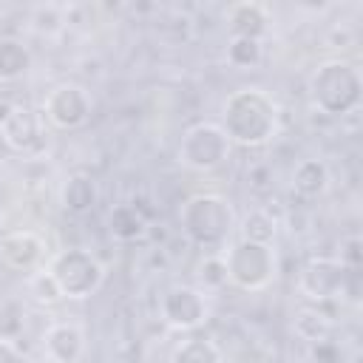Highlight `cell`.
<instances>
[{
    "instance_id": "19",
    "label": "cell",
    "mask_w": 363,
    "mask_h": 363,
    "mask_svg": "<svg viewBox=\"0 0 363 363\" xmlns=\"http://www.w3.org/2000/svg\"><path fill=\"white\" fill-rule=\"evenodd\" d=\"M241 238L255 241V244H269L275 238V218L267 210H252L247 213V218L241 221Z\"/></svg>"
},
{
    "instance_id": "13",
    "label": "cell",
    "mask_w": 363,
    "mask_h": 363,
    "mask_svg": "<svg viewBox=\"0 0 363 363\" xmlns=\"http://www.w3.org/2000/svg\"><path fill=\"white\" fill-rule=\"evenodd\" d=\"M99 199V190H96V182L88 176V173H74L65 179L62 190H60V204L65 213L71 216H85L94 210Z\"/></svg>"
},
{
    "instance_id": "1",
    "label": "cell",
    "mask_w": 363,
    "mask_h": 363,
    "mask_svg": "<svg viewBox=\"0 0 363 363\" xmlns=\"http://www.w3.org/2000/svg\"><path fill=\"white\" fill-rule=\"evenodd\" d=\"M278 128V105L261 88H238L224 102L221 130L227 133L230 145L258 147L275 136Z\"/></svg>"
},
{
    "instance_id": "24",
    "label": "cell",
    "mask_w": 363,
    "mask_h": 363,
    "mask_svg": "<svg viewBox=\"0 0 363 363\" xmlns=\"http://www.w3.org/2000/svg\"><path fill=\"white\" fill-rule=\"evenodd\" d=\"M0 363H26V360H23V354L17 352V346L11 340L0 337Z\"/></svg>"
},
{
    "instance_id": "9",
    "label": "cell",
    "mask_w": 363,
    "mask_h": 363,
    "mask_svg": "<svg viewBox=\"0 0 363 363\" xmlns=\"http://www.w3.org/2000/svg\"><path fill=\"white\" fill-rule=\"evenodd\" d=\"M0 264L11 272H37L45 267V241L31 230H11L0 235Z\"/></svg>"
},
{
    "instance_id": "12",
    "label": "cell",
    "mask_w": 363,
    "mask_h": 363,
    "mask_svg": "<svg viewBox=\"0 0 363 363\" xmlns=\"http://www.w3.org/2000/svg\"><path fill=\"white\" fill-rule=\"evenodd\" d=\"M43 113L37 111H28V108H17L11 111V116L3 119V128H6V136L11 142L14 150H31L34 145H43L45 133H43Z\"/></svg>"
},
{
    "instance_id": "15",
    "label": "cell",
    "mask_w": 363,
    "mask_h": 363,
    "mask_svg": "<svg viewBox=\"0 0 363 363\" xmlns=\"http://www.w3.org/2000/svg\"><path fill=\"white\" fill-rule=\"evenodd\" d=\"M227 23L233 37H252L261 40V34L267 31V14L258 3H235L227 9Z\"/></svg>"
},
{
    "instance_id": "20",
    "label": "cell",
    "mask_w": 363,
    "mask_h": 363,
    "mask_svg": "<svg viewBox=\"0 0 363 363\" xmlns=\"http://www.w3.org/2000/svg\"><path fill=\"white\" fill-rule=\"evenodd\" d=\"M227 62L233 68H255L261 62V40L233 37L227 45Z\"/></svg>"
},
{
    "instance_id": "11",
    "label": "cell",
    "mask_w": 363,
    "mask_h": 363,
    "mask_svg": "<svg viewBox=\"0 0 363 363\" xmlns=\"http://www.w3.org/2000/svg\"><path fill=\"white\" fill-rule=\"evenodd\" d=\"M43 352L51 363H77L85 354V332L79 323H51L43 337Z\"/></svg>"
},
{
    "instance_id": "8",
    "label": "cell",
    "mask_w": 363,
    "mask_h": 363,
    "mask_svg": "<svg viewBox=\"0 0 363 363\" xmlns=\"http://www.w3.org/2000/svg\"><path fill=\"white\" fill-rule=\"evenodd\" d=\"M40 113H43L45 122H51L60 130H77L91 116V94L82 85L62 82V85L48 91V96L43 99Z\"/></svg>"
},
{
    "instance_id": "16",
    "label": "cell",
    "mask_w": 363,
    "mask_h": 363,
    "mask_svg": "<svg viewBox=\"0 0 363 363\" xmlns=\"http://www.w3.org/2000/svg\"><path fill=\"white\" fill-rule=\"evenodd\" d=\"M31 68V51L23 40L3 37L0 40V82H17Z\"/></svg>"
},
{
    "instance_id": "5",
    "label": "cell",
    "mask_w": 363,
    "mask_h": 363,
    "mask_svg": "<svg viewBox=\"0 0 363 363\" xmlns=\"http://www.w3.org/2000/svg\"><path fill=\"white\" fill-rule=\"evenodd\" d=\"M45 269L51 272V278L57 281L62 298L71 301H82L91 298L102 281H105V267L99 264V258L82 247H71V250H60Z\"/></svg>"
},
{
    "instance_id": "4",
    "label": "cell",
    "mask_w": 363,
    "mask_h": 363,
    "mask_svg": "<svg viewBox=\"0 0 363 363\" xmlns=\"http://www.w3.org/2000/svg\"><path fill=\"white\" fill-rule=\"evenodd\" d=\"M221 264L227 272V281L247 289L258 292L264 289L272 275H275V252L269 244H255L247 238H235L221 250Z\"/></svg>"
},
{
    "instance_id": "21",
    "label": "cell",
    "mask_w": 363,
    "mask_h": 363,
    "mask_svg": "<svg viewBox=\"0 0 363 363\" xmlns=\"http://www.w3.org/2000/svg\"><path fill=\"white\" fill-rule=\"evenodd\" d=\"M28 292H31V298H34L37 303H43V306H51V303L62 301V292H60L57 281L51 278V272H48L45 267L28 275Z\"/></svg>"
},
{
    "instance_id": "23",
    "label": "cell",
    "mask_w": 363,
    "mask_h": 363,
    "mask_svg": "<svg viewBox=\"0 0 363 363\" xmlns=\"http://www.w3.org/2000/svg\"><path fill=\"white\" fill-rule=\"evenodd\" d=\"M309 360L312 363H343V352L337 343H332L329 337L309 343Z\"/></svg>"
},
{
    "instance_id": "17",
    "label": "cell",
    "mask_w": 363,
    "mask_h": 363,
    "mask_svg": "<svg viewBox=\"0 0 363 363\" xmlns=\"http://www.w3.org/2000/svg\"><path fill=\"white\" fill-rule=\"evenodd\" d=\"M170 363H224V354L210 337L190 335L173 349Z\"/></svg>"
},
{
    "instance_id": "7",
    "label": "cell",
    "mask_w": 363,
    "mask_h": 363,
    "mask_svg": "<svg viewBox=\"0 0 363 363\" xmlns=\"http://www.w3.org/2000/svg\"><path fill=\"white\" fill-rule=\"evenodd\" d=\"M207 292L187 284H173L159 298V318L179 332H193L207 320Z\"/></svg>"
},
{
    "instance_id": "14",
    "label": "cell",
    "mask_w": 363,
    "mask_h": 363,
    "mask_svg": "<svg viewBox=\"0 0 363 363\" xmlns=\"http://www.w3.org/2000/svg\"><path fill=\"white\" fill-rule=\"evenodd\" d=\"M292 187L303 199H318L329 187V167L320 159H303L292 170Z\"/></svg>"
},
{
    "instance_id": "2",
    "label": "cell",
    "mask_w": 363,
    "mask_h": 363,
    "mask_svg": "<svg viewBox=\"0 0 363 363\" xmlns=\"http://www.w3.org/2000/svg\"><path fill=\"white\" fill-rule=\"evenodd\" d=\"M182 233L187 235L190 244L207 250V252H221L230 241L235 227V210L230 199L218 193H196L182 204Z\"/></svg>"
},
{
    "instance_id": "6",
    "label": "cell",
    "mask_w": 363,
    "mask_h": 363,
    "mask_svg": "<svg viewBox=\"0 0 363 363\" xmlns=\"http://www.w3.org/2000/svg\"><path fill=\"white\" fill-rule=\"evenodd\" d=\"M230 156V139L216 122H199L184 130L179 142V162L196 173H210L221 167Z\"/></svg>"
},
{
    "instance_id": "25",
    "label": "cell",
    "mask_w": 363,
    "mask_h": 363,
    "mask_svg": "<svg viewBox=\"0 0 363 363\" xmlns=\"http://www.w3.org/2000/svg\"><path fill=\"white\" fill-rule=\"evenodd\" d=\"M11 153H14V147H11V142H9V136H6V128H3V122H0V167L11 159Z\"/></svg>"
},
{
    "instance_id": "3",
    "label": "cell",
    "mask_w": 363,
    "mask_h": 363,
    "mask_svg": "<svg viewBox=\"0 0 363 363\" xmlns=\"http://www.w3.org/2000/svg\"><path fill=\"white\" fill-rule=\"evenodd\" d=\"M363 77L349 60H326L315 68L309 79L312 105L326 116H346L360 105Z\"/></svg>"
},
{
    "instance_id": "18",
    "label": "cell",
    "mask_w": 363,
    "mask_h": 363,
    "mask_svg": "<svg viewBox=\"0 0 363 363\" xmlns=\"http://www.w3.org/2000/svg\"><path fill=\"white\" fill-rule=\"evenodd\" d=\"M108 230L116 241H136L142 233H145V221L139 216L136 207L130 204H122V207H113L111 210V218H108Z\"/></svg>"
},
{
    "instance_id": "10",
    "label": "cell",
    "mask_w": 363,
    "mask_h": 363,
    "mask_svg": "<svg viewBox=\"0 0 363 363\" xmlns=\"http://www.w3.org/2000/svg\"><path fill=\"white\" fill-rule=\"evenodd\" d=\"M346 278H349V269H343L337 258H312L301 269L298 289L309 301H326L346 289Z\"/></svg>"
},
{
    "instance_id": "22",
    "label": "cell",
    "mask_w": 363,
    "mask_h": 363,
    "mask_svg": "<svg viewBox=\"0 0 363 363\" xmlns=\"http://www.w3.org/2000/svg\"><path fill=\"white\" fill-rule=\"evenodd\" d=\"M363 241L360 235H346L340 241V255H337V264L349 272H360V264H363V252H360Z\"/></svg>"
}]
</instances>
